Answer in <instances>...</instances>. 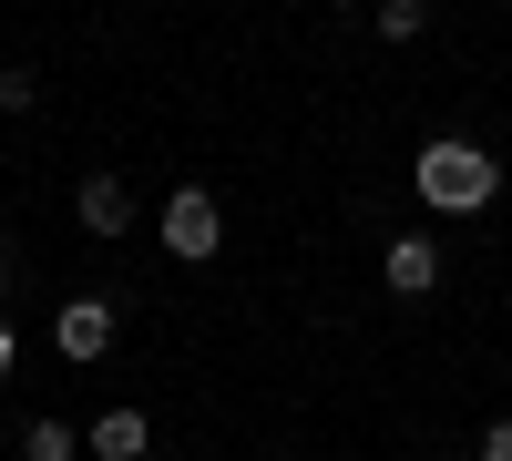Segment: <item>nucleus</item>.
<instances>
[{
  "label": "nucleus",
  "mask_w": 512,
  "mask_h": 461,
  "mask_svg": "<svg viewBox=\"0 0 512 461\" xmlns=\"http://www.w3.org/2000/svg\"><path fill=\"white\" fill-rule=\"evenodd\" d=\"M379 277H390V298H431L441 287V236H390L379 246Z\"/></svg>",
  "instance_id": "7ed1b4c3"
},
{
  "label": "nucleus",
  "mask_w": 512,
  "mask_h": 461,
  "mask_svg": "<svg viewBox=\"0 0 512 461\" xmlns=\"http://www.w3.org/2000/svg\"><path fill=\"white\" fill-rule=\"evenodd\" d=\"M72 216H82V236H123V226H134V195H123L113 175H82L72 185Z\"/></svg>",
  "instance_id": "423d86ee"
},
{
  "label": "nucleus",
  "mask_w": 512,
  "mask_h": 461,
  "mask_svg": "<svg viewBox=\"0 0 512 461\" xmlns=\"http://www.w3.org/2000/svg\"><path fill=\"white\" fill-rule=\"evenodd\" d=\"M82 451H93V461H144L154 451V421H144V410H93Z\"/></svg>",
  "instance_id": "39448f33"
},
{
  "label": "nucleus",
  "mask_w": 512,
  "mask_h": 461,
  "mask_svg": "<svg viewBox=\"0 0 512 461\" xmlns=\"http://www.w3.org/2000/svg\"><path fill=\"white\" fill-rule=\"evenodd\" d=\"M472 461H512V421H492V431L472 441Z\"/></svg>",
  "instance_id": "9d476101"
},
{
  "label": "nucleus",
  "mask_w": 512,
  "mask_h": 461,
  "mask_svg": "<svg viewBox=\"0 0 512 461\" xmlns=\"http://www.w3.org/2000/svg\"><path fill=\"white\" fill-rule=\"evenodd\" d=\"M410 185H420L431 216H482V205L502 195V154H482L472 134H431L420 164H410Z\"/></svg>",
  "instance_id": "f257e3e1"
},
{
  "label": "nucleus",
  "mask_w": 512,
  "mask_h": 461,
  "mask_svg": "<svg viewBox=\"0 0 512 461\" xmlns=\"http://www.w3.org/2000/svg\"><path fill=\"white\" fill-rule=\"evenodd\" d=\"M11 267H21V246H11V226H0V287H11Z\"/></svg>",
  "instance_id": "f8f14e48"
},
{
  "label": "nucleus",
  "mask_w": 512,
  "mask_h": 461,
  "mask_svg": "<svg viewBox=\"0 0 512 461\" xmlns=\"http://www.w3.org/2000/svg\"><path fill=\"white\" fill-rule=\"evenodd\" d=\"M82 451V431L62 421V410H31V421H21V461H72Z\"/></svg>",
  "instance_id": "0eeeda50"
},
{
  "label": "nucleus",
  "mask_w": 512,
  "mask_h": 461,
  "mask_svg": "<svg viewBox=\"0 0 512 461\" xmlns=\"http://www.w3.org/2000/svg\"><path fill=\"white\" fill-rule=\"evenodd\" d=\"M431 31V0H379V41H420Z\"/></svg>",
  "instance_id": "6e6552de"
},
{
  "label": "nucleus",
  "mask_w": 512,
  "mask_h": 461,
  "mask_svg": "<svg viewBox=\"0 0 512 461\" xmlns=\"http://www.w3.org/2000/svg\"><path fill=\"white\" fill-rule=\"evenodd\" d=\"M31 103H41V72L11 62V72H0V113H31Z\"/></svg>",
  "instance_id": "1a4fd4ad"
},
{
  "label": "nucleus",
  "mask_w": 512,
  "mask_h": 461,
  "mask_svg": "<svg viewBox=\"0 0 512 461\" xmlns=\"http://www.w3.org/2000/svg\"><path fill=\"white\" fill-rule=\"evenodd\" d=\"M0 441H11V410H0Z\"/></svg>",
  "instance_id": "ddd939ff"
},
{
  "label": "nucleus",
  "mask_w": 512,
  "mask_h": 461,
  "mask_svg": "<svg viewBox=\"0 0 512 461\" xmlns=\"http://www.w3.org/2000/svg\"><path fill=\"white\" fill-rule=\"evenodd\" d=\"M164 257H185V267H205V257H216V246H226V216H216V195H205V185H175V195H164Z\"/></svg>",
  "instance_id": "f03ea898"
},
{
  "label": "nucleus",
  "mask_w": 512,
  "mask_h": 461,
  "mask_svg": "<svg viewBox=\"0 0 512 461\" xmlns=\"http://www.w3.org/2000/svg\"><path fill=\"white\" fill-rule=\"evenodd\" d=\"M11 359H21V328H11V318H0V380H11Z\"/></svg>",
  "instance_id": "9b49d317"
},
{
  "label": "nucleus",
  "mask_w": 512,
  "mask_h": 461,
  "mask_svg": "<svg viewBox=\"0 0 512 461\" xmlns=\"http://www.w3.org/2000/svg\"><path fill=\"white\" fill-rule=\"evenodd\" d=\"M52 349H62V359H103V349H113V308H103V298H62V308H52Z\"/></svg>",
  "instance_id": "20e7f679"
}]
</instances>
